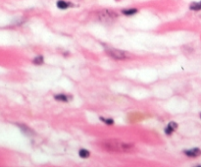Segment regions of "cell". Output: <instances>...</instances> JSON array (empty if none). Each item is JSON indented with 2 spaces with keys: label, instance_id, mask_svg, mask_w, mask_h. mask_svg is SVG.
Segmentation results:
<instances>
[{
  "label": "cell",
  "instance_id": "obj_11",
  "mask_svg": "<svg viewBox=\"0 0 201 167\" xmlns=\"http://www.w3.org/2000/svg\"><path fill=\"white\" fill-rule=\"evenodd\" d=\"M33 62H34V64H36V65H41V64H43V62H44V59H43V56L39 55V56L34 58L33 60Z\"/></svg>",
  "mask_w": 201,
  "mask_h": 167
},
{
  "label": "cell",
  "instance_id": "obj_6",
  "mask_svg": "<svg viewBox=\"0 0 201 167\" xmlns=\"http://www.w3.org/2000/svg\"><path fill=\"white\" fill-rule=\"evenodd\" d=\"M177 128V124L175 122H170L169 123V125L166 127L165 129V133L168 135V136H170V135L173 134V132L176 130V129Z\"/></svg>",
  "mask_w": 201,
  "mask_h": 167
},
{
  "label": "cell",
  "instance_id": "obj_1",
  "mask_svg": "<svg viewBox=\"0 0 201 167\" xmlns=\"http://www.w3.org/2000/svg\"><path fill=\"white\" fill-rule=\"evenodd\" d=\"M103 148L108 149L111 151H119V152H124V151H132L135 148V145L132 143H128L121 142L118 140H106L103 143Z\"/></svg>",
  "mask_w": 201,
  "mask_h": 167
},
{
  "label": "cell",
  "instance_id": "obj_9",
  "mask_svg": "<svg viewBox=\"0 0 201 167\" xmlns=\"http://www.w3.org/2000/svg\"><path fill=\"white\" fill-rule=\"evenodd\" d=\"M189 9L193 11H199L201 10V1L200 2H193L189 5Z\"/></svg>",
  "mask_w": 201,
  "mask_h": 167
},
{
  "label": "cell",
  "instance_id": "obj_10",
  "mask_svg": "<svg viewBox=\"0 0 201 167\" xmlns=\"http://www.w3.org/2000/svg\"><path fill=\"white\" fill-rule=\"evenodd\" d=\"M78 154H80V156L81 158H87L90 155V152L87 151V149L81 148V149H80V151H78Z\"/></svg>",
  "mask_w": 201,
  "mask_h": 167
},
{
  "label": "cell",
  "instance_id": "obj_4",
  "mask_svg": "<svg viewBox=\"0 0 201 167\" xmlns=\"http://www.w3.org/2000/svg\"><path fill=\"white\" fill-rule=\"evenodd\" d=\"M185 153V155H187L189 157H197L201 155V149L195 148H191V149H187V151H183Z\"/></svg>",
  "mask_w": 201,
  "mask_h": 167
},
{
  "label": "cell",
  "instance_id": "obj_12",
  "mask_svg": "<svg viewBox=\"0 0 201 167\" xmlns=\"http://www.w3.org/2000/svg\"><path fill=\"white\" fill-rule=\"evenodd\" d=\"M19 126H20V128L22 129V131L24 132V133L28 134V135H31V134H33V131H31L30 128H28L27 126H25V125H19Z\"/></svg>",
  "mask_w": 201,
  "mask_h": 167
},
{
  "label": "cell",
  "instance_id": "obj_3",
  "mask_svg": "<svg viewBox=\"0 0 201 167\" xmlns=\"http://www.w3.org/2000/svg\"><path fill=\"white\" fill-rule=\"evenodd\" d=\"M106 52H107V54H108L109 56H111L112 58L117 59V60H124V59H126V58L128 57L126 52H124L122 50H118V49L109 48V49H107Z\"/></svg>",
  "mask_w": 201,
  "mask_h": 167
},
{
  "label": "cell",
  "instance_id": "obj_8",
  "mask_svg": "<svg viewBox=\"0 0 201 167\" xmlns=\"http://www.w3.org/2000/svg\"><path fill=\"white\" fill-rule=\"evenodd\" d=\"M55 99L58 101H69V100H71V96H68V95H56L54 96Z\"/></svg>",
  "mask_w": 201,
  "mask_h": 167
},
{
  "label": "cell",
  "instance_id": "obj_2",
  "mask_svg": "<svg viewBox=\"0 0 201 167\" xmlns=\"http://www.w3.org/2000/svg\"><path fill=\"white\" fill-rule=\"evenodd\" d=\"M118 18V14L113 10L109 9H104L99 11L97 13V19L99 21L104 22V23H110L115 21Z\"/></svg>",
  "mask_w": 201,
  "mask_h": 167
},
{
  "label": "cell",
  "instance_id": "obj_7",
  "mask_svg": "<svg viewBox=\"0 0 201 167\" xmlns=\"http://www.w3.org/2000/svg\"><path fill=\"white\" fill-rule=\"evenodd\" d=\"M138 12V9H135V8H130V9H124L122 10V13L124 14V15L126 16H133V15H135L136 13Z\"/></svg>",
  "mask_w": 201,
  "mask_h": 167
},
{
  "label": "cell",
  "instance_id": "obj_14",
  "mask_svg": "<svg viewBox=\"0 0 201 167\" xmlns=\"http://www.w3.org/2000/svg\"><path fill=\"white\" fill-rule=\"evenodd\" d=\"M200 117H201V114H200Z\"/></svg>",
  "mask_w": 201,
  "mask_h": 167
},
{
  "label": "cell",
  "instance_id": "obj_5",
  "mask_svg": "<svg viewBox=\"0 0 201 167\" xmlns=\"http://www.w3.org/2000/svg\"><path fill=\"white\" fill-rule=\"evenodd\" d=\"M56 5H57V7L59 8V9H62V10L68 9V8L73 6V4L71 3V2H67V1H65V0H58Z\"/></svg>",
  "mask_w": 201,
  "mask_h": 167
},
{
  "label": "cell",
  "instance_id": "obj_13",
  "mask_svg": "<svg viewBox=\"0 0 201 167\" xmlns=\"http://www.w3.org/2000/svg\"><path fill=\"white\" fill-rule=\"evenodd\" d=\"M100 120H101V121H103L107 125H113V124H114V121H113L112 119H106V118H103V117H100Z\"/></svg>",
  "mask_w": 201,
  "mask_h": 167
}]
</instances>
